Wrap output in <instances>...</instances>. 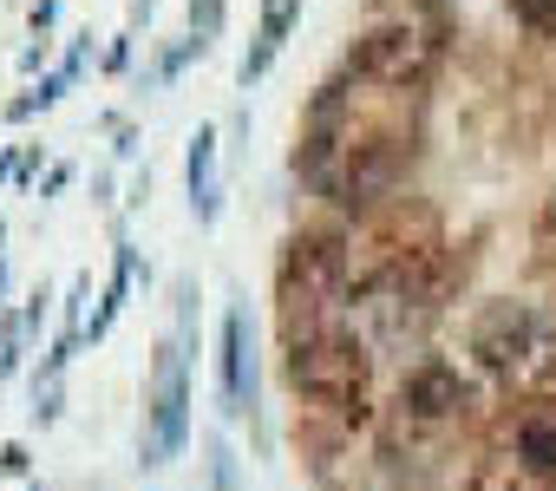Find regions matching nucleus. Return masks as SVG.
<instances>
[{
	"label": "nucleus",
	"mask_w": 556,
	"mask_h": 491,
	"mask_svg": "<svg viewBox=\"0 0 556 491\" xmlns=\"http://www.w3.org/2000/svg\"><path fill=\"white\" fill-rule=\"evenodd\" d=\"M282 374H289V387L315 406V413H328V419H341V426H361L367 419V348L354 341V335H321V341H302V348H282Z\"/></svg>",
	"instance_id": "1"
},
{
	"label": "nucleus",
	"mask_w": 556,
	"mask_h": 491,
	"mask_svg": "<svg viewBox=\"0 0 556 491\" xmlns=\"http://www.w3.org/2000/svg\"><path fill=\"white\" fill-rule=\"evenodd\" d=\"M432 73H439V27H426L419 14L374 21L348 53V79L387 86V92H426Z\"/></svg>",
	"instance_id": "2"
},
{
	"label": "nucleus",
	"mask_w": 556,
	"mask_h": 491,
	"mask_svg": "<svg viewBox=\"0 0 556 491\" xmlns=\"http://www.w3.org/2000/svg\"><path fill=\"white\" fill-rule=\"evenodd\" d=\"M190 282H184V309L170 341L157 348V374H151V432H144V465H170L184 452L190 432Z\"/></svg>",
	"instance_id": "3"
},
{
	"label": "nucleus",
	"mask_w": 556,
	"mask_h": 491,
	"mask_svg": "<svg viewBox=\"0 0 556 491\" xmlns=\"http://www.w3.org/2000/svg\"><path fill=\"white\" fill-rule=\"evenodd\" d=\"M471 354L491 367V374H530V367H556L549 354V322L530 309V302H484L478 322H471Z\"/></svg>",
	"instance_id": "4"
},
{
	"label": "nucleus",
	"mask_w": 556,
	"mask_h": 491,
	"mask_svg": "<svg viewBox=\"0 0 556 491\" xmlns=\"http://www.w3.org/2000/svg\"><path fill=\"white\" fill-rule=\"evenodd\" d=\"M354 289V242L341 229H302L282 250V302H321L341 309Z\"/></svg>",
	"instance_id": "5"
},
{
	"label": "nucleus",
	"mask_w": 556,
	"mask_h": 491,
	"mask_svg": "<svg viewBox=\"0 0 556 491\" xmlns=\"http://www.w3.org/2000/svg\"><path fill=\"white\" fill-rule=\"evenodd\" d=\"M471 406V387L458 380V367H445V361H419L413 374H406V387H400V419L406 426H445V419H458Z\"/></svg>",
	"instance_id": "6"
},
{
	"label": "nucleus",
	"mask_w": 556,
	"mask_h": 491,
	"mask_svg": "<svg viewBox=\"0 0 556 491\" xmlns=\"http://www.w3.org/2000/svg\"><path fill=\"white\" fill-rule=\"evenodd\" d=\"M223 413L255 419V322H249L242 295L223 315Z\"/></svg>",
	"instance_id": "7"
},
{
	"label": "nucleus",
	"mask_w": 556,
	"mask_h": 491,
	"mask_svg": "<svg viewBox=\"0 0 556 491\" xmlns=\"http://www.w3.org/2000/svg\"><path fill=\"white\" fill-rule=\"evenodd\" d=\"M510 458L536 478L556 484V400H530L517 419H510Z\"/></svg>",
	"instance_id": "8"
},
{
	"label": "nucleus",
	"mask_w": 556,
	"mask_h": 491,
	"mask_svg": "<svg viewBox=\"0 0 556 491\" xmlns=\"http://www.w3.org/2000/svg\"><path fill=\"white\" fill-rule=\"evenodd\" d=\"M295 21H302V0H275V8H268V21H262V34H255V47L242 53V73H236L242 86H255V79L268 73V60H275V53H282V40L295 34Z\"/></svg>",
	"instance_id": "9"
},
{
	"label": "nucleus",
	"mask_w": 556,
	"mask_h": 491,
	"mask_svg": "<svg viewBox=\"0 0 556 491\" xmlns=\"http://www.w3.org/2000/svg\"><path fill=\"white\" fill-rule=\"evenodd\" d=\"M190 210H197V223H216V210H223V197H216V138L210 131L190 138Z\"/></svg>",
	"instance_id": "10"
},
{
	"label": "nucleus",
	"mask_w": 556,
	"mask_h": 491,
	"mask_svg": "<svg viewBox=\"0 0 556 491\" xmlns=\"http://www.w3.org/2000/svg\"><path fill=\"white\" fill-rule=\"evenodd\" d=\"M471 491H556V484H549V478H536V471H523L517 458H484Z\"/></svg>",
	"instance_id": "11"
},
{
	"label": "nucleus",
	"mask_w": 556,
	"mask_h": 491,
	"mask_svg": "<svg viewBox=\"0 0 556 491\" xmlns=\"http://www.w3.org/2000/svg\"><path fill=\"white\" fill-rule=\"evenodd\" d=\"M510 14H517V27H523V34L556 40V0H510Z\"/></svg>",
	"instance_id": "12"
},
{
	"label": "nucleus",
	"mask_w": 556,
	"mask_h": 491,
	"mask_svg": "<svg viewBox=\"0 0 556 491\" xmlns=\"http://www.w3.org/2000/svg\"><path fill=\"white\" fill-rule=\"evenodd\" d=\"M210 478H216V491H236V458L223 439H210Z\"/></svg>",
	"instance_id": "13"
},
{
	"label": "nucleus",
	"mask_w": 556,
	"mask_h": 491,
	"mask_svg": "<svg viewBox=\"0 0 556 491\" xmlns=\"http://www.w3.org/2000/svg\"><path fill=\"white\" fill-rule=\"evenodd\" d=\"M190 27H197V40L210 47V34L223 27V0H197V8H190Z\"/></svg>",
	"instance_id": "14"
},
{
	"label": "nucleus",
	"mask_w": 556,
	"mask_h": 491,
	"mask_svg": "<svg viewBox=\"0 0 556 491\" xmlns=\"http://www.w3.org/2000/svg\"><path fill=\"white\" fill-rule=\"evenodd\" d=\"M27 471V445H0V478H21Z\"/></svg>",
	"instance_id": "15"
},
{
	"label": "nucleus",
	"mask_w": 556,
	"mask_h": 491,
	"mask_svg": "<svg viewBox=\"0 0 556 491\" xmlns=\"http://www.w3.org/2000/svg\"><path fill=\"white\" fill-rule=\"evenodd\" d=\"M34 491H40V484H34Z\"/></svg>",
	"instance_id": "16"
}]
</instances>
